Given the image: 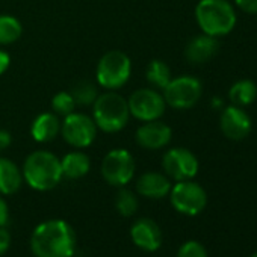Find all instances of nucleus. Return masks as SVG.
<instances>
[{"instance_id":"f03ea898","label":"nucleus","mask_w":257,"mask_h":257,"mask_svg":"<svg viewBox=\"0 0 257 257\" xmlns=\"http://www.w3.org/2000/svg\"><path fill=\"white\" fill-rule=\"evenodd\" d=\"M23 179L37 191H50L62 179L61 159L47 150L31 153L23 165Z\"/></svg>"},{"instance_id":"9d476101","label":"nucleus","mask_w":257,"mask_h":257,"mask_svg":"<svg viewBox=\"0 0 257 257\" xmlns=\"http://www.w3.org/2000/svg\"><path fill=\"white\" fill-rule=\"evenodd\" d=\"M131 115L140 121H153L159 119L165 112V98L153 88L137 89L127 100Z\"/></svg>"},{"instance_id":"20e7f679","label":"nucleus","mask_w":257,"mask_h":257,"mask_svg":"<svg viewBox=\"0 0 257 257\" xmlns=\"http://www.w3.org/2000/svg\"><path fill=\"white\" fill-rule=\"evenodd\" d=\"M131 118L127 100L115 91L100 94L92 103V119L97 128L106 134H116Z\"/></svg>"},{"instance_id":"b1692460","label":"nucleus","mask_w":257,"mask_h":257,"mask_svg":"<svg viewBox=\"0 0 257 257\" xmlns=\"http://www.w3.org/2000/svg\"><path fill=\"white\" fill-rule=\"evenodd\" d=\"M115 207L121 216H132L138 210V198L131 189L121 186L115 198Z\"/></svg>"},{"instance_id":"a878e982","label":"nucleus","mask_w":257,"mask_h":257,"mask_svg":"<svg viewBox=\"0 0 257 257\" xmlns=\"http://www.w3.org/2000/svg\"><path fill=\"white\" fill-rule=\"evenodd\" d=\"M177 257H209V255L203 243L197 240H188L179 248Z\"/></svg>"},{"instance_id":"7ed1b4c3","label":"nucleus","mask_w":257,"mask_h":257,"mask_svg":"<svg viewBox=\"0 0 257 257\" xmlns=\"http://www.w3.org/2000/svg\"><path fill=\"white\" fill-rule=\"evenodd\" d=\"M195 20L203 34L218 38L236 26V11L228 0H200L195 7Z\"/></svg>"},{"instance_id":"1a4fd4ad","label":"nucleus","mask_w":257,"mask_h":257,"mask_svg":"<svg viewBox=\"0 0 257 257\" xmlns=\"http://www.w3.org/2000/svg\"><path fill=\"white\" fill-rule=\"evenodd\" d=\"M61 132L67 144L71 147L86 149L94 143L97 137V125L91 116L80 112H73L64 116Z\"/></svg>"},{"instance_id":"aec40b11","label":"nucleus","mask_w":257,"mask_h":257,"mask_svg":"<svg viewBox=\"0 0 257 257\" xmlns=\"http://www.w3.org/2000/svg\"><path fill=\"white\" fill-rule=\"evenodd\" d=\"M257 97V86L252 80L248 79H242L237 80L236 83L231 85L230 91H228V98L231 101V104L243 107L251 104Z\"/></svg>"},{"instance_id":"c85d7f7f","label":"nucleus","mask_w":257,"mask_h":257,"mask_svg":"<svg viewBox=\"0 0 257 257\" xmlns=\"http://www.w3.org/2000/svg\"><path fill=\"white\" fill-rule=\"evenodd\" d=\"M10 219V209L5 200L0 197V227H5Z\"/></svg>"},{"instance_id":"f3484780","label":"nucleus","mask_w":257,"mask_h":257,"mask_svg":"<svg viewBox=\"0 0 257 257\" xmlns=\"http://www.w3.org/2000/svg\"><path fill=\"white\" fill-rule=\"evenodd\" d=\"M59 132H61V121H59L58 115L52 113V112L40 113L34 119L32 127H31L32 138L41 144L53 141L59 135Z\"/></svg>"},{"instance_id":"0eeeda50","label":"nucleus","mask_w":257,"mask_h":257,"mask_svg":"<svg viewBox=\"0 0 257 257\" xmlns=\"http://www.w3.org/2000/svg\"><path fill=\"white\" fill-rule=\"evenodd\" d=\"M101 176L112 186H125L135 176V159L124 149L110 150L101 162Z\"/></svg>"},{"instance_id":"4468645a","label":"nucleus","mask_w":257,"mask_h":257,"mask_svg":"<svg viewBox=\"0 0 257 257\" xmlns=\"http://www.w3.org/2000/svg\"><path fill=\"white\" fill-rule=\"evenodd\" d=\"M131 237L137 246L144 251H156L162 245V231L156 221L140 218L131 228Z\"/></svg>"},{"instance_id":"2eb2a0df","label":"nucleus","mask_w":257,"mask_h":257,"mask_svg":"<svg viewBox=\"0 0 257 257\" xmlns=\"http://www.w3.org/2000/svg\"><path fill=\"white\" fill-rule=\"evenodd\" d=\"M218 40L215 37L201 34L194 37L185 49V58L192 65H201L210 61L218 52Z\"/></svg>"},{"instance_id":"7c9ffc66","label":"nucleus","mask_w":257,"mask_h":257,"mask_svg":"<svg viewBox=\"0 0 257 257\" xmlns=\"http://www.w3.org/2000/svg\"><path fill=\"white\" fill-rule=\"evenodd\" d=\"M11 135H10V132H7V131H0V152L2 150H5V149H8L10 147V144H11Z\"/></svg>"},{"instance_id":"f8f14e48","label":"nucleus","mask_w":257,"mask_h":257,"mask_svg":"<svg viewBox=\"0 0 257 257\" xmlns=\"http://www.w3.org/2000/svg\"><path fill=\"white\" fill-rule=\"evenodd\" d=\"M219 127L225 138L231 141H240L251 132V118L242 107L231 104L222 109Z\"/></svg>"},{"instance_id":"39448f33","label":"nucleus","mask_w":257,"mask_h":257,"mask_svg":"<svg viewBox=\"0 0 257 257\" xmlns=\"http://www.w3.org/2000/svg\"><path fill=\"white\" fill-rule=\"evenodd\" d=\"M132 62L121 50L106 52L97 64V82L101 88L116 91L131 77Z\"/></svg>"},{"instance_id":"a211bd4d","label":"nucleus","mask_w":257,"mask_h":257,"mask_svg":"<svg viewBox=\"0 0 257 257\" xmlns=\"http://www.w3.org/2000/svg\"><path fill=\"white\" fill-rule=\"evenodd\" d=\"M22 183L23 173L19 170V167L7 158H0V194H16L22 188Z\"/></svg>"},{"instance_id":"bb28decb","label":"nucleus","mask_w":257,"mask_h":257,"mask_svg":"<svg viewBox=\"0 0 257 257\" xmlns=\"http://www.w3.org/2000/svg\"><path fill=\"white\" fill-rule=\"evenodd\" d=\"M234 4L246 14H257V0H234Z\"/></svg>"},{"instance_id":"4be33fe9","label":"nucleus","mask_w":257,"mask_h":257,"mask_svg":"<svg viewBox=\"0 0 257 257\" xmlns=\"http://www.w3.org/2000/svg\"><path fill=\"white\" fill-rule=\"evenodd\" d=\"M22 34H23L22 23L16 17L7 14L0 16V44L2 46L13 44L22 37Z\"/></svg>"},{"instance_id":"c756f323","label":"nucleus","mask_w":257,"mask_h":257,"mask_svg":"<svg viewBox=\"0 0 257 257\" xmlns=\"http://www.w3.org/2000/svg\"><path fill=\"white\" fill-rule=\"evenodd\" d=\"M10 64H11V56L5 50L0 49V76L10 68Z\"/></svg>"},{"instance_id":"2f4dec72","label":"nucleus","mask_w":257,"mask_h":257,"mask_svg":"<svg viewBox=\"0 0 257 257\" xmlns=\"http://www.w3.org/2000/svg\"><path fill=\"white\" fill-rule=\"evenodd\" d=\"M251 257H257V252H254V254H252Z\"/></svg>"},{"instance_id":"dca6fc26","label":"nucleus","mask_w":257,"mask_h":257,"mask_svg":"<svg viewBox=\"0 0 257 257\" xmlns=\"http://www.w3.org/2000/svg\"><path fill=\"white\" fill-rule=\"evenodd\" d=\"M137 191L143 197L159 200V198H164L170 194L171 182H170V177L167 174L149 171V173H144L137 180Z\"/></svg>"},{"instance_id":"6e6552de","label":"nucleus","mask_w":257,"mask_h":257,"mask_svg":"<svg viewBox=\"0 0 257 257\" xmlns=\"http://www.w3.org/2000/svg\"><path fill=\"white\" fill-rule=\"evenodd\" d=\"M165 103L174 109H189L198 103L203 94L201 82L191 76H180L171 79L162 89Z\"/></svg>"},{"instance_id":"6ab92c4d","label":"nucleus","mask_w":257,"mask_h":257,"mask_svg":"<svg viewBox=\"0 0 257 257\" xmlns=\"http://www.w3.org/2000/svg\"><path fill=\"white\" fill-rule=\"evenodd\" d=\"M62 168V177L67 179H80L89 173L91 161L89 158L82 152H71L67 153L61 161Z\"/></svg>"},{"instance_id":"f257e3e1","label":"nucleus","mask_w":257,"mask_h":257,"mask_svg":"<svg viewBox=\"0 0 257 257\" xmlns=\"http://www.w3.org/2000/svg\"><path fill=\"white\" fill-rule=\"evenodd\" d=\"M31 249L37 257H73L76 233L64 219L44 221L31 236Z\"/></svg>"},{"instance_id":"393cba45","label":"nucleus","mask_w":257,"mask_h":257,"mask_svg":"<svg viewBox=\"0 0 257 257\" xmlns=\"http://www.w3.org/2000/svg\"><path fill=\"white\" fill-rule=\"evenodd\" d=\"M74 107H76V101L70 91H61L52 98V109L55 110L56 115L67 116L74 112Z\"/></svg>"},{"instance_id":"cd10ccee","label":"nucleus","mask_w":257,"mask_h":257,"mask_svg":"<svg viewBox=\"0 0 257 257\" xmlns=\"http://www.w3.org/2000/svg\"><path fill=\"white\" fill-rule=\"evenodd\" d=\"M11 246V234L5 227H0V255L5 254Z\"/></svg>"},{"instance_id":"412c9836","label":"nucleus","mask_w":257,"mask_h":257,"mask_svg":"<svg viewBox=\"0 0 257 257\" xmlns=\"http://www.w3.org/2000/svg\"><path fill=\"white\" fill-rule=\"evenodd\" d=\"M146 79L152 86L158 89H164L171 80V70L164 61L155 59L149 64L146 70Z\"/></svg>"},{"instance_id":"423d86ee","label":"nucleus","mask_w":257,"mask_h":257,"mask_svg":"<svg viewBox=\"0 0 257 257\" xmlns=\"http://www.w3.org/2000/svg\"><path fill=\"white\" fill-rule=\"evenodd\" d=\"M170 200L173 207L186 216H197L207 204V194L204 188L192 180L177 182L171 186Z\"/></svg>"},{"instance_id":"9b49d317","label":"nucleus","mask_w":257,"mask_h":257,"mask_svg":"<svg viewBox=\"0 0 257 257\" xmlns=\"http://www.w3.org/2000/svg\"><path fill=\"white\" fill-rule=\"evenodd\" d=\"M162 167L170 179L176 182H183V180H192L197 176L200 165H198V159L192 152L183 147H176L164 155Z\"/></svg>"},{"instance_id":"ddd939ff","label":"nucleus","mask_w":257,"mask_h":257,"mask_svg":"<svg viewBox=\"0 0 257 257\" xmlns=\"http://www.w3.org/2000/svg\"><path fill=\"white\" fill-rule=\"evenodd\" d=\"M137 143L147 150H161L167 147L173 138L171 127L159 119L146 121L137 131Z\"/></svg>"},{"instance_id":"5701e85b","label":"nucleus","mask_w":257,"mask_h":257,"mask_svg":"<svg viewBox=\"0 0 257 257\" xmlns=\"http://www.w3.org/2000/svg\"><path fill=\"white\" fill-rule=\"evenodd\" d=\"M71 95L76 101V106H88L92 104L95 101V98L98 97V91L97 86L89 82V80H80L77 82L73 88H71Z\"/></svg>"}]
</instances>
